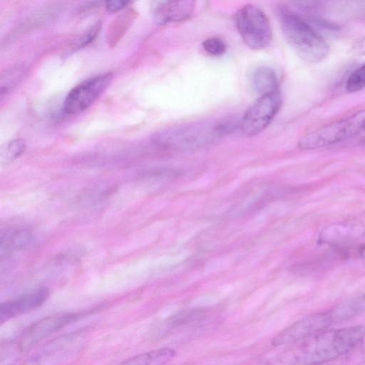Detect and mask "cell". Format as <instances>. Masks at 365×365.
Here are the masks:
<instances>
[{"label":"cell","instance_id":"11","mask_svg":"<svg viewBox=\"0 0 365 365\" xmlns=\"http://www.w3.org/2000/svg\"><path fill=\"white\" fill-rule=\"evenodd\" d=\"M195 5L196 0H150V12L159 24L180 22L192 16Z\"/></svg>","mask_w":365,"mask_h":365},{"label":"cell","instance_id":"12","mask_svg":"<svg viewBox=\"0 0 365 365\" xmlns=\"http://www.w3.org/2000/svg\"><path fill=\"white\" fill-rule=\"evenodd\" d=\"M49 294V289L42 287L1 303L0 306L1 323L41 307L47 300Z\"/></svg>","mask_w":365,"mask_h":365},{"label":"cell","instance_id":"24","mask_svg":"<svg viewBox=\"0 0 365 365\" xmlns=\"http://www.w3.org/2000/svg\"><path fill=\"white\" fill-rule=\"evenodd\" d=\"M358 47H359L360 52L365 53V38L363 40H361V41L359 43V44L358 46Z\"/></svg>","mask_w":365,"mask_h":365},{"label":"cell","instance_id":"16","mask_svg":"<svg viewBox=\"0 0 365 365\" xmlns=\"http://www.w3.org/2000/svg\"><path fill=\"white\" fill-rule=\"evenodd\" d=\"M176 354L174 349L161 348L135 355L122 362L126 365H158L170 361Z\"/></svg>","mask_w":365,"mask_h":365},{"label":"cell","instance_id":"23","mask_svg":"<svg viewBox=\"0 0 365 365\" xmlns=\"http://www.w3.org/2000/svg\"><path fill=\"white\" fill-rule=\"evenodd\" d=\"M359 255L365 260V244L359 249Z\"/></svg>","mask_w":365,"mask_h":365},{"label":"cell","instance_id":"1","mask_svg":"<svg viewBox=\"0 0 365 365\" xmlns=\"http://www.w3.org/2000/svg\"><path fill=\"white\" fill-rule=\"evenodd\" d=\"M365 339V326L324 330L302 341L279 356L280 363L319 364L344 355Z\"/></svg>","mask_w":365,"mask_h":365},{"label":"cell","instance_id":"3","mask_svg":"<svg viewBox=\"0 0 365 365\" xmlns=\"http://www.w3.org/2000/svg\"><path fill=\"white\" fill-rule=\"evenodd\" d=\"M221 136L219 123H195L162 130L153 141L165 149L191 150L209 145Z\"/></svg>","mask_w":365,"mask_h":365},{"label":"cell","instance_id":"18","mask_svg":"<svg viewBox=\"0 0 365 365\" xmlns=\"http://www.w3.org/2000/svg\"><path fill=\"white\" fill-rule=\"evenodd\" d=\"M365 88V63L356 69L349 77L346 88L349 93L358 92Z\"/></svg>","mask_w":365,"mask_h":365},{"label":"cell","instance_id":"19","mask_svg":"<svg viewBox=\"0 0 365 365\" xmlns=\"http://www.w3.org/2000/svg\"><path fill=\"white\" fill-rule=\"evenodd\" d=\"M22 71L20 68H15L6 72L4 76H1L0 87L1 98L6 95L19 82L22 76Z\"/></svg>","mask_w":365,"mask_h":365},{"label":"cell","instance_id":"5","mask_svg":"<svg viewBox=\"0 0 365 365\" xmlns=\"http://www.w3.org/2000/svg\"><path fill=\"white\" fill-rule=\"evenodd\" d=\"M235 25L245 44L252 50H261L272 41L269 21L257 6L247 4L240 9L235 16Z\"/></svg>","mask_w":365,"mask_h":365},{"label":"cell","instance_id":"13","mask_svg":"<svg viewBox=\"0 0 365 365\" xmlns=\"http://www.w3.org/2000/svg\"><path fill=\"white\" fill-rule=\"evenodd\" d=\"M34 240V233L26 227H11L1 231V257L8 256L29 247Z\"/></svg>","mask_w":365,"mask_h":365},{"label":"cell","instance_id":"8","mask_svg":"<svg viewBox=\"0 0 365 365\" xmlns=\"http://www.w3.org/2000/svg\"><path fill=\"white\" fill-rule=\"evenodd\" d=\"M93 312L55 314L41 319L28 327L17 340L19 348L24 350L69 324Z\"/></svg>","mask_w":365,"mask_h":365},{"label":"cell","instance_id":"22","mask_svg":"<svg viewBox=\"0 0 365 365\" xmlns=\"http://www.w3.org/2000/svg\"><path fill=\"white\" fill-rule=\"evenodd\" d=\"M321 0H293V1L302 8H310L317 5Z\"/></svg>","mask_w":365,"mask_h":365},{"label":"cell","instance_id":"4","mask_svg":"<svg viewBox=\"0 0 365 365\" xmlns=\"http://www.w3.org/2000/svg\"><path fill=\"white\" fill-rule=\"evenodd\" d=\"M365 132V108L302 136L298 143L302 150L332 145Z\"/></svg>","mask_w":365,"mask_h":365},{"label":"cell","instance_id":"21","mask_svg":"<svg viewBox=\"0 0 365 365\" xmlns=\"http://www.w3.org/2000/svg\"><path fill=\"white\" fill-rule=\"evenodd\" d=\"M131 0H105V6L109 12H117L123 10Z\"/></svg>","mask_w":365,"mask_h":365},{"label":"cell","instance_id":"2","mask_svg":"<svg viewBox=\"0 0 365 365\" xmlns=\"http://www.w3.org/2000/svg\"><path fill=\"white\" fill-rule=\"evenodd\" d=\"M279 18L285 38L304 61L318 63L328 56V43L304 19L284 9Z\"/></svg>","mask_w":365,"mask_h":365},{"label":"cell","instance_id":"9","mask_svg":"<svg viewBox=\"0 0 365 365\" xmlns=\"http://www.w3.org/2000/svg\"><path fill=\"white\" fill-rule=\"evenodd\" d=\"M333 324L329 311L312 314L289 326L273 339L272 344L279 346L299 342L327 329Z\"/></svg>","mask_w":365,"mask_h":365},{"label":"cell","instance_id":"10","mask_svg":"<svg viewBox=\"0 0 365 365\" xmlns=\"http://www.w3.org/2000/svg\"><path fill=\"white\" fill-rule=\"evenodd\" d=\"M365 238V212L345 220L329 225L318 234L319 245H337Z\"/></svg>","mask_w":365,"mask_h":365},{"label":"cell","instance_id":"14","mask_svg":"<svg viewBox=\"0 0 365 365\" xmlns=\"http://www.w3.org/2000/svg\"><path fill=\"white\" fill-rule=\"evenodd\" d=\"M333 324L343 322L365 312V292L350 297L329 309Z\"/></svg>","mask_w":365,"mask_h":365},{"label":"cell","instance_id":"15","mask_svg":"<svg viewBox=\"0 0 365 365\" xmlns=\"http://www.w3.org/2000/svg\"><path fill=\"white\" fill-rule=\"evenodd\" d=\"M250 83L254 91L260 96L279 90L277 75L267 66H259L251 74Z\"/></svg>","mask_w":365,"mask_h":365},{"label":"cell","instance_id":"17","mask_svg":"<svg viewBox=\"0 0 365 365\" xmlns=\"http://www.w3.org/2000/svg\"><path fill=\"white\" fill-rule=\"evenodd\" d=\"M25 150V143L21 139H14L2 147L1 164L8 165L18 158Z\"/></svg>","mask_w":365,"mask_h":365},{"label":"cell","instance_id":"7","mask_svg":"<svg viewBox=\"0 0 365 365\" xmlns=\"http://www.w3.org/2000/svg\"><path fill=\"white\" fill-rule=\"evenodd\" d=\"M113 78L110 73L91 77L73 88L63 102V110L77 115L88 109L106 91Z\"/></svg>","mask_w":365,"mask_h":365},{"label":"cell","instance_id":"20","mask_svg":"<svg viewBox=\"0 0 365 365\" xmlns=\"http://www.w3.org/2000/svg\"><path fill=\"white\" fill-rule=\"evenodd\" d=\"M202 46L207 54L215 57L223 55L227 50L225 42L217 37H211L205 39L202 42Z\"/></svg>","mask_w":365,"mask_h":365},{"label":"cell","instance_id":"6","mask_svg":"<svg viewBox=\"0 0 365 365\" xmlns=\"http://www.w3.org/2000/svg\"><path fill=\"white\" fill-rule=\"evenodd\" d=\"M279 91L260 96L247 110L240 121L239 129L247 136L257 135L271 123L282 106Z\"/></svg>","mask_w":365,"mask_h":365}]
</instances>
